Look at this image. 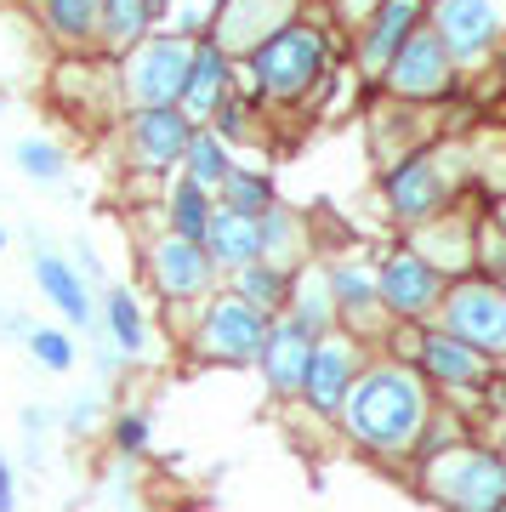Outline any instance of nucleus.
<instances>
[{"mask_svg": "<svg viewBox=\"0 0 506 512\" xmlns=\"http://www.w3.org/2000/svg\"><path fill=\"white\" fill-rule=\"evenodd\" d=\"M148 444H154V416H148L143 404H126L109 421V450L120 461H137V456H148Z\"/></svg>", "mask_w": 506, "mask_h": 512, "instance_id": "32", "label": "nucleus"}, {"mask_svg": "<svg viewBox=\"0 0 506 512\" xmlns=\"http://www.w3.org/2000/svg\"><path fill=\"white\" fill-rule=\"evenodd\" d=\"M330 285V302H336V325L347 336H364V330L381 325V296H376V262L364 256H336V262H319Z\"/></svg>", "mask_w": 506, "mask_h": 512, "instance_id": "15", "label": "nucleus"}, {"mask_svg": "<svg viewBox=\"0 0 506 512\" xmlns=\"http://www.w3.org/2000/svg\"><path fill=\"white\" fill-rule=\"evenodd\" d=\"M381 194H387V211H393L404 228H427V222H438V211L450 205V171H444L433 154H410V160H398L393 171H387Z\"/></svg>", "mask_w": 506, "mask_h": 512, "instance_id": "11", "label": "nucleus"}, {"mask_svg": "<svg viewBox=\"0 0 506 512\" xmlns=\"http://www.w3.org/2000/svg\"><path fill=\"white\" fill-rule=\"evenodd\" d=\"M325 63H330V40L313 23H285L279 35L262 40L245 57L256 97H268V103H302L325 80Z\"/></svg>", "mask_w": 506, "mask_h": 512, "instance_id": "2", "label": "nucleus"}, {"mask_svg": "<svg viewBox=\"0 0 506 512\" xmlns=\"http://www.w3.org/2000/svg\"><path fill=\"white\" fill-rule=\"evenodd\" d=\"M387 86H393V97H444L450 92V80H455V63L450 52L438 46L433 29H416V35L398 46V57L387 63V74H381Z\"/></svg>", "mask_w": 506, "mask_h": 512, "instance_id": "14", "label": "nucleus"}, {"mask_svg": "<svg viewBox=\"0 0 506 512\" xmlns=\"http://www.w3.org/2000/svg\"><path fill=\"white\" fill-rule=\"evenodd\" d=\"M211 211H217V194L211 188L188 183V177H165V205H160V228L177 239H205V222H211Z\"/></svg>", "mask_w": 506, "mask_h": 512, "instance_id": "25", "label": "nucleus"}, {"mask_svg": "<svg viewBox=\"0 0 506 512\" xmlns=\"http://www.w3.org/2000/svg\"><path fill=\"white\" fill-rule=\"evenodd\" d=\"M97 18H103V0H35L40 35L69 57L97 52Z\"/></svg>", "mask_w": 506, "mask_h": 512, "instance_id": "20", "label": "nucleus"}, {"mask_svg": "<svg viewBox=\"0 0 506 512\" xmlns=\"http://www.w3.org/2000/svg\"><path fill=\"white\" fill-rule=\"evenodd\" d=\"M290 12H296V0H217L205 35L217 40L228 57H251L262 40H273L285 29Z\"/></svg>", "mask_w": 506, "mask_h": 512, "instance_id": "13", "label": "nucleus"}, {"mask_svg": "<svg viewBox=\"0 0 506 512\" xmlns=\"http://www.w3.org/2000/svg\"><path fill=\"white\" fill-rule=\"evenodd\" d=\"M35 285H40V296L63 313V325H91V285L74 274L69 256L46 251L40 239H35Z\"/></svg>", "mask_w": 506, "mask_h": 512, "instance_id": "23", "label": "nucleus"}, {"mask_svg": "<svg viewBox=\"0 0 506 512\" xmlns=\"http://www.w3.org/2000/svg\"><path fill=\"white\" fill-rule=\"evenodd\" d=\"M308 359H313V336H302L290 319H273L268 342H262V353H256V370H262V382H268L273 399H302Z\"/></svg>", "mask_w": 506, "mask_h": 512, "instance_id": "18", "label": "nucleus"}, {"mask_svg": "<svg viewBox=\"0 0 506 512\" xmlns=\"http://www.w3.org/2000/svg\"><path fill=\"white\" fill-rule=\"evenodd\" d=\"M427 490L444 512H501L506 507V461L501 450L455 444L427 461Z\"/></svg>", "mask_w": 506, "mask_h": 512, "instance_id": "5", "label": "nucleus"}, {"mask_svg": "<svg viewBox=\"0 0 506 512\" xmlns=\"http://www.w3.org/2000/svg\"><path fill=\"white\" fill-rule=\"evenodd\" d=\"M160 29L148 0H103V18H97V52L103 57H126L137 40H148Z\"/></svg>", "mask_w": 506, "mask_h": 512, "instance_id": "26", "label": "nucleus"}, {"mask_svg": "<svg viewBox=\"0 0 506 512\" xmlns=\"http://www.w3.org/2000/svg\"><path fill=\"white\" fill-rule=\"evenodd\" d=\"M228 92H234V57L222 52L211 35H199L194 52H188V80H182V103L177 109L188 114L194 126H205L211 109H217Z\"/></svg>", "mask_w": 506, "mask_h": 512, "instance_id": "16", "label": "nucleus"}, {"mask_svg": "<svg viewBox=\"0 0 506 512\" xmlns=\"http://www.w3.org/2000/svg\"><path fill=\"white\" fill-rule=\"evenodd\" d=\"M194 120L182 109H126L120 120V143H126L131 171H148V177H171L188 154V137H194Z\"/></svg>", "mask_w": 506, "mask_h": 512, "instance_id": "9", "label": "nucleus"}, {"mask_svg": "<svg viewBox=\"0 0 506 512\" xmlns=\"http://www.w3.org/2000/svg\"><path fill=\"white\" fill-rule=\"evenodd\" d=\"M103 330H109V348L120 359H148V348H154V319H148L143 296L131 285H109L103 291Z\"/></svg>", "mask_w": 506, "mask_h": 512, "instance_id": "22", "label": "nucleus"}, {"mask_svg": "<svg viewBox=\"0 0 506 512\" xmlns=\"http://www.w3.org/2000/svg\"><path fill=\"white\" fill-rule=\"evenodd\" d=\"M35 330V319L29 313H18V308H0V336H12V342H23Z\"/></svg>", "mask_w": 506, "mask_h": 512, "instance_id": "38", "label": "nucleus"}, {"mask_svg": "<svg viewBox=\"0 0 506 512\" xmlns=\"http://www.w3.org/2000/svg\"><path fill=\"white\" fill-rule=\"evenodd\" d=\"M279 319H290V325L302 330V336H330L336 325V302H330V285H325V268L319 262H308V268H296V279H290V302Z\"/></svg>", "mask_w": 506, "mask_h": 512, "instance_id": "24", "label": "nucleus"}, {"mask_svg": "<svg viewBox=\"0 0 506 512\" xmlns=\"http://www.w3.org/2000/svg\"><path fill=\"white\" fill-rule=\"evenodd\" d=\"M433 416V393L421 382L410 365H398V359H381V365H364L353 393L342 404V433L359 450L370 456H410L421 439V427Z\"/></svg>", "mask_w": 506, "mask_h": 512, "instance_id": "1", "label": "nucleus"}, {"mask_svg": "<svg viewBox=\"0 0 506 512\" xmlns=\"http://www.w3.org/2000/svg\"><path fill=\"white\" fill-rule=\"evenodd\" d=\"M0 512H18V467L0 450Z\"/></svg>", "mask_w": 506, "mask_h": 512, "instance_id": "37", "label": "nucleus"}, {"mask_svg": "<svg viewBox=\"0 0 506 512\" xmlns=\"http://www.w3.org/2000/svg\"><path fill=\"white\" fill-rule=\"evenodd\" d=\"M74 274L80 279H103V256L91 251V239H74Z\"/></svg>", "mask_w": 506, "mask_h": 512, "instance_id": "36", "label": "nucleus"}, {"mask_svg": "<svg viewBox=\"0 0 506 512\" xmlns=\"http://www.w3.org/2000/svg\"><path fill=\"white\" fill-rule=\"evenodd\" d=\"M501 461H506V444H501Z\"/></svg>", "mask_w": 506, "mask_h": 512, "instance_id": "46", "label": "nucleus"}, {"mask_svg": "<svg viewBox=\"0 0 506 512\" xmlns=\"http://www.w3.org/2000/svg\"><path fill=\"white\" fill-rule=\"evenodd\" d=\"M205 131H211L217 143H228V148H239L245 137H251V103H245V92H239V86H234L228 97H222L217 109H211Z\"/></svg>", "mask_w": 506, "mask_h": 512, "instance_id": "34", "label": "nucleus"}, {"mask_svg": "<svg viewBox=\"0 0 506 512\" xmlns=\"http://www.w3.org/2000/svg\"><path fill=\"white\" fill-rule=\"evenodd\" d=\"M12 160H18V171L40 188H57L69 177V148L52 143V137H23V143L12 148Z\"/></svg>", "mask_w": 506, "mask_h": 512, "instance_id": "31", "label": "nucleus"}, {"mask_svg": "<svg viewBox=\"0 0 506 512\" xmlns=\"http://www.w3.org/2000/svg\"><path fill=\"white\" fill-rule=\"evenodd\" d=\"M148 12H154V23L165 29V23H171V12H177V0H148Z\"/></svg>", "mask_w": 506, "mask_h": 512, "instance_id": "41", "label": "nucleus"}, {"mask_svg": "<svg viewBox=\"0 0 506 512\" xmlns=\"http://www.w3.org/2000/svg\"><path fill=\"white\" fill-rule=\"evenodd\" d=\"M290 279L296 274H285V268H273V262H251V268H239V274H228L222 285L239 296V302H251L256 313H268V319H279L285 313V302H290Z\"/></svg>", "mask_w": 506, "mask_h": 512, "instance_id": "28", "label": "nucleus"}, {"mask_svg": "<svg viewBox=\"0 0 506 512\" xmlns=\"http://www.w3.org/2000/svg\"><path fill=\"white\" fill-rule=\"evenodd\" d=\"M489 268H495V279H489V285H495V291L506 296V256H495V262H489Z\"/></svg>", "mask_w": 506, "mask_h": 512, "instance_id": "42", "label": "nucleus"}, {"mask_svg": "<svg viewBox=\"0 0 506 512\" xmlns=\"http://www.w3.org/2000/svg\"><path fill=\"white\" fill-rule=\"evenodd\" d=\"M188 52L194 40L154 29L148 40H137L126 57H114V86L126 109H177L182 103V80H188Z\"/></svg>", "mask_w": 506, "mask_h": 512, "instance_id": "4", "label": "nucleus"}, {"mask_svg": "<svg viewBox=\"0 0 506 512\" xmlns=\"http://www.w3.org/2000/svg\"><path fill=\"white\" fill-rule=\"evenodd\" d=\"M23 348H29V359H35L40 370H52V376H63V370H74V336L69 325H35L29 336H23Z\"/></svg>", "mask_w": 506, "mask_h": 512, "instance_id": "33", "label": "nucleus"}, {"mask_svg": "<svg viewBox=\"0 0 506 512\" xmlns=\"http://www.w3.org/2000/svg\"><path fill=\"white\" fill-rule=\"evenodd\" d=\"M268 313H256L251 302H239L228 285L222 291H211L205 302H199L194 325H188V353H194L199 365H256V353H262V342H268Z\"/></svg>", "mask_w": 506, "mask_h": 512, "instance_id": "3", "label": "nucleus"}, {"mask_svg": "<svg viewBox=\"0 0 506 512\" xmlns=\"http://www.w3.org/2000/svg\"><path fill=\"white\" fill-rule=\"evenodd\" d=\"M29 6H35V0H29Z\"/></svg>", "mask_w": 506, "mask_h": 512, "instance_id": "47", "label": "nucleus"}, {"mask_svg": "<svg viewBox=\"0 0 506 512\" xmlns=\"http://www.w3.org/2000/svg\"><path fill=\"white\" fill-rule=\"evenodd\" d=\"M421 382L438 387H484L489 382V359L467 342H455L444 330H421L416 336V365H410Z\"/></svg>", "mask_w": 506, "mask_h": 512, "instance_id": "17", "label": "nucleus"}, {"mask_svg": "<svg viewBox=\"0 0 506 512\" xmlns=\"http://www.w3.org/2000/svg\"><path fill=\"white\" fill-rule=\"evenodd\" d=\"M234 165H239V160H234V148H228V143H217L211 131L199 126L194 137H188V154H182L177 177H188V183H199V188H211V194H217V188H222V177H228Z\"/></svg>", "mask_w": 506, "mask_h": 512, "instance_id": "30", "label": "nucleus"}, {"mask_svg": "<svg viewBox=\"0 0 506 512\" xmlns=\"http://www.w3.org/2000/svg\"><path fill=\"white\" fill-rule=\"evenodd\" d=\"M23 433H29V439H40V433H46V416H40L35 404H29V410H23Z\"/></svg>", "mask_w": 506, "mask_h": 512, "instance_id": "39", "label": "nucleus"}, {"mask_svg": "<svg viewBox=\"0 0 506 512\" xmlns=\"http://www.w3.org/2000/svg\"><path fill=\"white\" fill-rule=\"evenodd\" d=\"M359 370H364L359 336H347V330L319 336V342H313V359H308V376H302V404H308L313 416L336 421L347 393H353V382H359Z\"/></svg>", "mask_w": 506, "mask_h": 512, "instance_id": "10", "label": "nucleus"}, {"mask_svg": "<svg viewBox=\"0 0 506 512\" xmlns=\"http://www.w3.org/2000/svg\"><path fill=\"white\" fill-rule=\"evenodd\" d=\"M501 512H506V507H501Z\"/></svg>", "mask_w": 506, "mask_h": 512, "instance_id": "48", "label": "nucleus"}, {"mask_svg": "<svg viewBox=\"0 0 506 512\" xmlns=\"http://www.w3.org/2000/svg\"><path fill=\"white\" fill-rule=\"evenodd\" d=\"M444 274L421 251H387L376 262V296H381V313H393L398 325H427L444 302Z\"/></svg>", "mask_w": 506, "mask_h": 512, "instance_id": "7", "label": "nucleus"}, {"mask_svg": "<svg viewBox=\"0 0 506 512\" xmlns=\"http://www.w3.org/2000/svg\"><path fill=\"white\" fill-rule=\"evenodd\" d=\"M256 228H262V262L285 268V274L308 268V222L296 217V211L273 205L268 217H256Z\"/></svg>", "mask_w": 506, "mask_h": 512, "instance_id": "27", "label": "nucleus"}, {"mask_svg": "<svg viewBox=\"0 0 506 512\" xmlns=\"http://www.w3.org/2000/svg\"><path fill=\"white\" fill-rule=\"evenodd\" d=\"M97 421H103V393H80V399H69V410H63V433L69 439H86V433H97Z\"/></svg>", "mask_w": 506, "mask_h": 512, "instance_id": "35", "label": "nucleus"}, {"mask_svg": "<svg viewBox=\"0 0 506 512\" xmlns=\"http://www.w3.org/2000/svg\"><path fill=\"white\" fill-rule=\"evenodd\" d=\"M143 274H148V285H154V296H160L165 308H194V302H205L211 291H222V274L211 268L205 245L165 234V228L143 245Z\"/></svg>", "mask_w": 506, "mask_h": 512, "instance_id": "6", "label": "nucleus"}, {"mask_svg": "<svg viewBox=\"0 0 506 512\" xmlns=\"http://www.w3.org/2000/svg\"><path fill=\"white\" fill-rule=\"evenodd\" d=\"M376 6H381V0H342V12H347V18H370Z\"/></svg>", "mask_w": 506, "mask_h": 512, "instance_id": "40", "label": "nucleus"}, {"mask_svg": "<svg viewBox=\"0 0 506 512\" xmlns=\"http://www.w3.org/2000/svg\"><path fill=\"white\" fill-rule=\"evenodd\" d=\"M438 330L478 353H506V296L489 279H461L438 302Z\"/></svg>", "mask_w": 506, "mask_h": 512, "instance_id": "8", "label": "nucleus"}, {"mask_svg": "<svg viewBox=\"0 0 506 512\" xmlns=\"http://www.w3.org/2000/svg\"><path fill=\"white\" fill-rule=\"evenodd\" d=\"M501 0H438L433 12V35L450 52V63H478V57L501 40Z\"/></svg>", "mask_w": 506, "mask_h": 512, "instance_id": "12", "label": "nucleus"}, {"mask_svg": "<svg viewBox=\"0 0 506 512\" xmlns=\"http://www.w3.org/2000/svg\"><path fill=\"white\" fill-rule=\"evenodd\" d=\"M495 222H501V234H506V194H501V205H495Z\"/></svg>", "mask_w": 506, "mask_h": 512, "instance_id": "43", "label": "nucleus"}, {"mask_svg": "<svg viewBox=\"0 0 506 512\" xmlns=\"http://www.w3.org/2000/svg\"><path fill=\"white\" fill-rule=\"evenodd\" d=\"M205 256H211V268H217L222 279L239 274V268H251V262H262V228H256V217H234V211H211V222H205Z\"/></svg>", "mask_w": 506, "mask_h": 512, "instance_id": "21", "label": "nucleus"}, {"mask_svg": "<svg viewBox=\"0 0 506 512\" xmlns=\"http://www.w3.org/2000/svg\"><path fill=\"white\" fill-rule=\"evenodd\" d=\"M416 18H421V0H381L359 29V69L364 74H387V63L398 57V46L416 35Z\"/></svg>", "mask_w": 506, "mask_h": 512, "instance_id": "19", "label": "nucleus"}, {"mask_svg": "<svg viewBox=\"0 0 506 512\" xmlns=\"http://www.w3.org/2000/svg\"><path fill=\"white\" fill-rule=\"evenodd\" d=\"M6 245H12V234H6V222H0V256H6Z\"/></svg>", "mask_w": 506, "mask_h": 512, "instance_id": "44", "label": "nucleus"}, {"mask_svg": "<svg viewBox=\"0 0 506 512\" xmlns=\"http://www.w3.org/2000/svg\"><path fill=\"white\" fill-rule=\"evenodd\" d=\"M6 103H12V97H6V86H0V109H6Z\"/></svg>", "mask_w": 506, "mask_h": 512, "instance_id": "45", "label": "nucleus"}, {"mask_svg": "<svg viewBox=\"0 0 506 512\" xmlns=\"http://www.w3.org/2000/svg\"><path fill=\"white\" fill-rule=\"evenodd\" d=\"M217 205L234 211V217H268L273 205H279V183H273L268 171H256V165H234L217 188Z\"/></svg>", "mask_w": 506, "mask_h": 512, "instance_id": "29", "label": "nucleus"}]
</instances>
